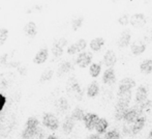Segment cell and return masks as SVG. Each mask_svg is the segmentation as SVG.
Listing matches in <instances>:
<instances>
[{
    "label": "cell",
    "mask_w": 152,
    "mask_h": 139,
    "mask_svg": "<svg viewBox=\"0 0 152 139\" xmlns=\"http://www.w3.org/2000/svg\"><path fill=\"white\" fill-rule=\"evenodd\" d=\"M134 85H136V82L130 78H126V79H124V80H122L120 82V86H119V96L129 93L130 89H132Z\"/></svg>",
    "instance_id": "277c9868"
},
{
    "label": "cell",
    "mask_w": 152,
    "mask_h": 139,
    "mask_svg": "<svg viewBox=\"0 0 152 139\" xmlns=\"http://www.w3.org/2000/svg\"><path fill=\"white\" fill-rule=\"evenodd\" d=\"M132 50L134 54H141L145 51V45H143L140 42H136L132 47Z\"/></svg>",
    "instance_id": "603a6c76"
},
{
    "label": "cell",
    "mask_w": 152,
    "mask_h": 139,
    "mask_svg": "<svg viewBox=\"0 0 152 139\" xmlns=\"http://www.w3.org/2000/svg\"><path fill=\"white\" fill-rule=\"evenodd\" d=\"M84 116H85L84 111L81 108H79V107H77L72 113V118L74 119V121H83Z\"/></svg>",
    "instance_id": "ffe728a7"
},
{
    "label": "cell",
    "mask_w": 152,
    "mask_h": 139,
    "mask_svg": "<svg viewBox=\"0 0 152 139\" xmlns=\"http://www.w3.org/2000/svg\"><path fill=\"white\" fill-rule=\"evenodd\" d=\"M42 124L45 127L49 128L52 131L58 129L59 127V121L53 113H45L44 117H42Z\"/></svg>",
    "instance_id": "7a4b0ae2"
},
{
    "label": "cell",
    "mask_w": 152,
    "mask_h": 139,
    "mask_svg": "<svg viewBox=\"0 0 152 139\" xmlns=\"http://www.w3.org/2000/svg\"><path fill=\"white\" fill-rule=\"evenodd\" d=\"M115 72L113 70V68H108L106 71L104 72V75H102V81L106 84H112V83L115 82Z\"/></svg>",
    "instance_id": "30bf717a"
},
{
    "label": "cell",
    "mask_w": 152,
    "mask_h": 139,
    "mask_svg": "<svg viewBox=\"0 0 152 139\" xmlns=\"http://www.w3.org/2000/svg\"><path fill=\"white\" fill-rule=\"evenodd\" d=\"M87 139H102L99 137V135L98 134H91L90 136H88Z\"/></svg>",
    "instance_id": "4dcf8cb0"
},
{
    "label": "cell",
    "mask_w": 152,
    "mask_h": 139,
    "mask_svg": "<svg viewBox=\"0 0 152 139\" xmlns=\"http://www.w3.org/2000/svg\"><path fill=\"white\" fill-rule=\"evenodd\" d=\"M8 36V30L6 28H0V46L5 43Z\"/></svg>",
    "instance_id": "4316f807"
},
{
    "label": "cell",
    "mask_w": 152,
    "mask_h": 139,
    "mask_svg": "<svg viewBox=\"0 0 152 139\" xmlns=\"http://www.w3.org/2000/svg\"><path fill=\"white\" fill-rule=\"evenodd\" d=\"M47 139H58V137L55 136V135H50V136H48V138Z\"/></svg>",
    "instance_id": "1f68e13d"
},
{
    "label": "cell",
    "mask_w": 152,
    "mask_h": 139,
    "mask_svg": "<svg viewBox=\"0 0 152 139\" xmlns=\"http://www.w3.org/2000/svg\"><path fill=\"white\" fill-rule=\"evenodd\" d=\"M70 69H72V65H70V63L65 61V63H63L60 67H59L58 72H57V73H58L59 76H61V75H63L64 73H67Z\"/></svg>",
    "instance_id": "cb8c5ba5"
},
{
    "label": "cell",
    "mask_w": 152,
    "mask_h": 139,
    "mask_svg": "<svg viewBox=\"0 0 152 139\" xmlns=\"http://www.w3.org/2000/svg\"><path fill=\"white\" fill-rule=\"evenodd\" d=\"M141 72H143L144 74H151L152 73V58L146 59L144 60L140 65Z\"/></svg>",
    "instance_id": "e0dca14e"
},
{
    "label": "cell",
    "mask_w": 152,
    "mask_h": 139,
    "mask_svg": "<svg viewBox=\"0 0 152 139\" xmlns=\"http://www.w3.org/2000/svg\"><path fill=\"white\" fill-rule=\"evenodd\" d=\"M52 76H53V71L52 70L45 71V72L42 74V76H40L39 81L40 82H46V81L50 80V79L52 78Z\"/></svg>",
    "instance_id": "484cf974"
},
{
    "label": "cell",
    "mask_w": 152,
    "mask_h": 139,
    "mask_svg": "<svg viewBox=\"0 0 152 139\" xmlns=\"http://www.w3.org/2000/svg\"><path fill=\"white\" fill-rule=\"evenodd\" d=\"M99 118L100 117L97 114H95V113H91V112L86 113L84 116V119H83L86 129L89 130V131H92L93 129H95Z\"/></svg>",
    "instance_id": "3957f363"
},
{
    "label": "cell",
    "mask_w": 152,
    "mask_h": 139,
    "mask_svg": "<svg viewBox=\"0 0 152 139\" xmlns=\"http://www.w3.org/2000/svg\"><path fill=\"white\" fill-rule=\"evenodd\" d=\"M104 44V40L102 38H95L90 42V48L93 51H98L102 49Z\"/></svg>",
    "instance_id": "2e32d148"
},
{
    "label": "cell",
    "mask_w": 152,
    "mask_h": 139,
    "mask_svg": "<svg viewBox=\"0 0 152 139\" xmlns=\"http://www.w3.org/2000/svg\"><path fill=\"white\" fill-rule=\"evenodd\" d=\"M48 55H49V52H48V49L47 48H42L36 53V55L34 56L33 58V61L37 65H42L44 63L45 61L48 59Z\"/></svg>",
    "instance_id": "9c48e42d"
},
{
    "label": "cell",
    "mask_w": 152,
    "mask_h": 139,
    "mask_svg": "<svg viewBox=\"0 0 152 139\" xmlns=\"http://www.w3.org/2000/svg\"><path fill=\"white\" fill-rule=\"evenodd\" d=\"M6 103V98L4 95H2V93H0V112H1V110L3 109L4 105Z\"/></svg>",
    "instance_id": "f1b7e54d"
},
{
    "label": "cell",
    "mask_w": 152,
    "mask_h": 139,
    "mask_svg": "<svg viewBox=\"0 0 152 139\" xmlns=\"http://www.w3.org/2000/svg\"><path fill=\"white\" fill-rule=\"evenodd\" d=\"M145 121H146V118H145L144 116H140V117H139V118L134 123V126H132V133H134V134L139 133V132H140L141 130L143 129V127H144Z\"/></svg>",
    "instance_id": "4fadbf2b"
},
{
    "label": "cell",
    "mask_w": 152,
    "mask_h": 139,
    "mask_svg": "<svg viewBox=\"0 0 152 139\" xmlns=\"http://www.w3.org/2000/svg\"><path fill=\"white\" fill-rule=\"evenodd\" d=\"M149 136H150V138L152 139V130H151V131H150V135H149Z\"/></svg>",
    "instance_id": "d6a6232c"
},
{
    "label": "cell",
    "mask_w": 152,
    "mask_h": 139,
    "mask_svg": "<svg viewBox=\"0 0 152 139\" xmlns=\"http://www.w3.org/2000/svg\"><path fill=\"white\" fill-rule=\"evenodd\" d=\"M24 32L27 36L33 38L36 35V25L34 22H28L24 27Z\"/></svg>",
    "instance_id": "9a60e30c"
},
{
    "label": "cell",
    "mask_w": 152,
    "mask_h": 139,
    "mask_svg": "<svg viewBox=\"0 0 152 139\" xmlns=\"http://www.w3.org/2000/svg\"><path fill=\"white\" fill-rule=\"evenodd\" d=\"M66 45V40L65 38H60L57 42H55V44L53 45L52 52L55 56H60L63 53V47Z\"/></svg>",
    "instance_id": "ba28073f"
},
{
    "label": "cell",
    "mask_w": 152,
    "mask_h": 139,
    "mask_svg": "<svg viewBox=\"0 0 152 139\" xmlns=\"http://www.w3.org/2000/svg\"><path fill=\"white\" fill-rule=\"evenodd\" d=\"M82 22H83V18L75 19V20L72 21V29H74V30H77V29L82 25Z\"/></svg>",
    "instance_id": "83f0119b"
},
{
    "label": "cell",
    "mask_w": 152,
    "mask_h": 139,
    "mask_svg": "<svg viewBox=\"0 0 152 139\" xmlns=\"http://www.w3.org/2000/svg\"><path fill=\"white\" fill-rule=\"evenodd\" d=\"M99 91V87L97 85V82H92L87 88V96L90 98H94L98 95Z\"/></svg>",
    "instance_id": "ac0fdd59"
},
{
    "label": "cell",
    "mask_w": 152,
    "mask_h": 139,
    "mask_svg": "<svg viewBox=\"0 0 152 139\" xmlns=\"http://www.w3.org/2000/svg\"><path fill=\"white\" fill-rule=\"evenodd\" d=\"M139 117L140 116H139L138 111H137L136 109H130V110H128L127 112H126V114L123 119L125 121H127L128 124H132V123H134Z\"/></svg>",
    "instance_id": "7c38bea8"
},
{
    "label": "cell",
    "mask_w": 152,
    "mask_h": 139,
    "mask_svg": "<svg viewBox=\"0 0 152 139\" xmlns=\"http://www.w3.org/2000/svg\"><path fill=\"white\" fill-rule=\"evenodd\" d=\"M63 131L65 132L66 134H69L70 132L72 131V129H74V119L72 118V116L70 117H67V118L65 119V121L63 123Z\"/></svg>",
    "instance_id": "d6986e66"
},
{
    "label": "cell",
    "mask_w": 152,
    "mask_h": 139,
    "mask_svg": "<svg viewBox=\"0 0 152 139\" xmlns=\"http://www.w3.org/2000/svg\"><path fill=\"white\" fill-rule=\"evenodd\" d=\"M129 40H130V35L128 32H123L120 35L118 40V45L120 47H125L129 44Z\"/></svg>",
    "instance_id": "44dd1931"
},
{
    "label": "cell",
    "mask_w": 152,
    "mask_h": 139,
    "mask_svg": "<svg viewBox=\"0 0 152 139\" xmlns=\"http://www.w3.org/2000/svg\"><path fill=\"white\" fill-rule=\"evenodd\" d=\"M67 102L65 101L64 99H60V101H59V107H60L61 110H65V109H67Z\"/></svg>",
    "instance_id": "f546056e"
},
{
    "label": "cell",
    "mask_w": 152,
    "mask_h": 139,
    "mask_svg": "<svg viewBox=\"0 0 152 139\" xmlns=\"http://www.w3.org/2000/svg\"><path fill=\"white\" fill-rule=\"evenodd\" d=\"M87 44H86V40H79L77 43L75 44L70 45L69 47L67 48V53L68 54H76L77 52H81V51L85 50L86 48Z\"/></svg>",
    "instance_id": "8992f818"
},
{
    "label": "cell",
    "mask_w": 152,
    "mask_h": 139,
    "mask_svg": "<svg viewBox=\"0 0 152 139\" xmlns=\"http://www.w3.org/2000/svg\"><path fill=\"white\" fill-rule=\"evenodd\" d=\"M92 55L89 52H82L77 58V65L81 68H86L91 63Z\"/></svg>",
    "instance_id": "5b68a950"
},
{
    "label": "cell",
    "mask_w": 152,
    "mask_h": 139,
    "mask_svg": "<svg viewBox=\"0 0 152 139\" xmlns=\"http://www.w3.org/2000/svg\"><path fill=\"white\" fill-rule=\"evenodd\" d=\"M38 125H39V121L36 117L30 116L26 121V128L22 132V137L24 139H31L34 138V136L37 134L38 130Z\"/></svg>",
    "instance_id": "6da1fadb"
},
{
    "label": "cell",
    "mask_w": 152,
    "mask_h": 139,
    "mask_svg": "<svg viewBox=\"0 0 152 139\" xmlns=\"http://www.w3.org/2000/svg\"><path fill=\"white\" fill-rule=\"evenodd\" d=\"M100 71H102V67H100L99 63H91L89 72H90V75L93 78L98 77V75L100 74Z\"/></svg>",
    "instance_id": "7402d4cb"
},
{
    "label": "cell",
    "mask_w": 152,
    "mask_h": 139,
    "mask_svg": "<svg viewBox=\"0 0 152 139\" xmlns=\"http://www.w3.org/2000/svg\"><path fill=\"white\" fill-rule=\"evenodd\" d=\"M104 139H120V134L117 130H111L106 133Z\"/></svg>",
    "instance_id": "d4e9b609"
},
{
    "label": "cell",
    "mask_w": 152,
    "mask_h": 139,
    "mask_svg": "<svg viewBox=\"0 0 152 139\" xmlns=\"http://www.w3.org/2000/svg\"><path fill=\"white\" fill-rule=\"evenodd\" d=\"M136 100L138 103L144 104L147 101V90L144 86H140L136 93Z\"/></svg>",
    "instance_id": "8fae6325"
},
{
    "label": "cell",
    "mask_w": 152,
    "mask_h": 139,
    "mask_svg": "<svg viewBox=\"0 0 152 139\" xmlns=\"http://www.w3.org/2000/svg\"><path fill=\"white\" fill-rule=\"evenodd\" d=\"M108 127H109V123L107 121V119L106 118H102H102H99V121H98L97 125H96L95 130H96V132H97L98 135H99V134L106 133Z\"/></svg>",
    "instance_id": "5bb4252c"
},
{
    "label": "cell",
    "mask_w": 152,
    "mask_h": 139,
    "mask_svg": "<svg viewBox=\"0 0 152 139\" xmlns=\"http://www.w3.org/2000/svg\"><path fill=\"white\" fill-rule=\"evenodd\" d=\"M104 65L109 68L114 67L115 63H117V56L114 53V51H112V50L107 51V53L104 56Z\"/></svg>",
    "instance_id": "52a82bcc"
}]
</instances>
